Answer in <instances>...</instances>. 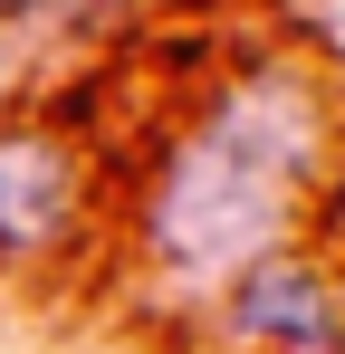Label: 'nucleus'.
I'll return each mask as SVG.
<instances>
[{
	"label": "nucleus",
	"mask_w": 345,
	"mask_h": 354,
	"mask_svg": "<svg viewBox=\"0 0 345 354\" xmlns=\"http://www.w3.org/2000/svg\"><path fill=\"white\" fill-rule=\"evenodd\" d=\"M307 144H317V124H307L297 86H240L172 153L163 201H154V249L182 278H221L240 259H259L278 239V211L297 192V173H307Z\"/></svg>",
	"instance_id": "obj_1"
},
{
	"label": "nucleus",
	"mask_w": 345,
	"mask_h": 354,
	"mask_svg": "<svg viewBox=\"0 0 345 354\" xmlns=\"http://www.w3.org/2000/svg\"><path fill=\"white\" fill-rule=\"evenodd\" d=\"M240 326H249L259 345H336V306H326V288H317L307 268H288V259H269V268L240 288Z\"/></svg>",
	"instance_id": "obj_3"
},
{
	"label": "nucleus",
	"mask_w": 345,
	"mask_h": 354,
	"mask_svg": "<svg viewBox=\"0 0 345 354\" xmlns=\"http://www.w3.org/2000/svg\"><path fill=\"white\" fill-rule=\"evenodd\" d=\"M67 201H77V173L48 134H0V259H29L67 230Z\"/></svg>",
	"instance_id": "obj_2"
}]
</instances>
